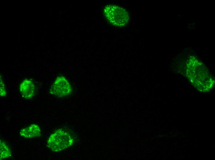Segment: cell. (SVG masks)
Masks as SVG:
<instances>
[{
	"label": "cell",
	"instance_id": "cell-2",
	"mask_svg": "<svg viewBox=\"0 0 215 160\" xmlns=\"http://www.w3.org/2000/svg\"><path fill=\"white\" fill-rule=\"evenodd\" d=\"M103 13L108 21L116 26H124L129 20V15L127 11L118 6L108 5L104 7Z\"/></svg>",
	"mask_w": 215,
	"mask_h": 160
},
{
	"label": "cell",
	"instance_id": "cell-1",
	"mask_svg": "<svg viewBox=\"0 0 215 160\" xmlns=\"http://www.w3.org/2000/svg\"><path fill=\"white\" fill-rule=\"evenodd\" d=\"M74 141V138L70 133L64 129H60L50 135L47 145L52 151H59L71 146Z\"/></svg>",
	"mask_w": 215,
	"mask_h": 160
},
{
	"label": "cell",
	"instance_id": "cell-3",
	"mask_svg": "<svg viewBox=\"0 0 215 160\" xmlns=\"http://www.w3.org/2000/svg\"><path fill=\"white\" fill-rule=\"evenodd\" d=\"M72 88L68 80L63 76L57 77L52 84L50 93L58 97H62L70 94Z\"/></svg>",
	"mask_w": 215,
	"mask_h": 160
},
{
	"label": "cell",
	"instance_id": "cell-5",
	"mask_svg": "<svg viewBox=\"0 0 215 160\" xmlns=\"http://www.w3.org/2000/svg\"><path fill=\"white\" fill-rule=\"evenodd\" d=\"M20 135L23 137L28 138H37L40 136L41 130L38 125L33 124L21 129Z\"/></svg>",
	"mask_w": 215,
	"mask_h": 160
},
{
	"label": "cell",
	"instance_id": "cell-7",
	"mask_svg": "<svg viewBox=\"0 0 215 160\" xmlns=\"http://www.w3.org/2000/svg\"><path fill=\"white\" fill-rule=\"evenodd\" d=\"M0 95L4 97L6 94V90L5 85L1 78H0Z\"/></svg>",
	"mask_w": 215,
	"mask_h": 160
},
{
	"label": "cell",
	"instance_id": "cell-4",
	"mask_svg": "<svg viewBox=\"0 0 215 160\" xmlns=\"http://www.w3.org/2000/svg\"><path fill=\"white\" fill-rule=\"evenodd\" d=\"M19 89L22 96L26 100L32 98L35 94V86L30 79L25 78L22 80Z\"/></svg>",
	"mask_w": 215,
	"mask_h": 160
},
{
	"label": "cell",
	"instance_id": "cell-6",
	"mask_svg": "<svg viewBox=\"0 0 215 160\" xmlns=\"http://www.w3.org/2000/svg\"><path fill=\"white\" fill-rule=\"evenodd\" d=\"M0 160L9 158L11 155V152L10 148L6 143L0 141Z\"/></svg>",
	"mask_w": 215,
	"mask_h": 160
}]
</instances>
